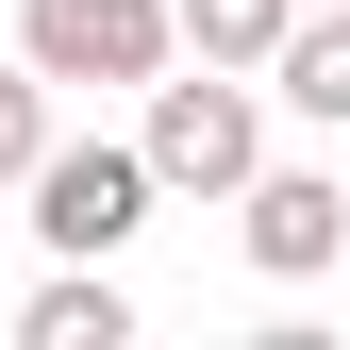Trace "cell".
Here are the masks:
<instances>
[{"mask_svg":"<svg viewBox=\"0 0 350 350\" xmlns=\"http://www.w3.org/2000/svg\"><path fill=\"white\" fill-rule=\"evenodd\" d=\"M33 150H51V83H33V67H0V184H17Z\"/></svg>","mask_w":350,"mask_h":350,"instance_id":"ba28073f","label":"cell"},{"mask_svg":"<svg viewBox=\"0 0 350 350\" xmlns=\"http://www.w3.org/2000/svg\"><path fill=\"white\" fill-rule=\"evenodd\" d=\"M17 200H33V234L67 250V267H117V250H134V217H150V150H117V134H51L17 167Z\"/></svg>","mask_w":350,"mask_h":350,"instance_id":"7a4b0ae2","label":"cell"},{"mask_svg":"<svg viewBox=\"0 0 350 350\" xmlns=\"http://www.w3.org/2000/svg\"><path fill=\"white\" fill-rule=\"evenodd\" d=\"M150 200H234L250 167H267V100H250V67H200V83H167L150 67Z\"/></svg>","mask_w":350,"mask_h":350,"instance_id":"6da1fadb","label":"cell"},{"mask_svg":"<svg viewBox=\"0 0 350 350\" xmlns=\"http://www.w3.org/2000/svg\"><path fill=\"white\" fill-rule=\"evenodd\" d=\"M284 17H300V0H167V33H184L200 67H267V51H284Z\"/></svg>","mask_w":350,"mask_h":350,"instance_id":"52a82bcc","label":"cell"},{"mask_svg":"<svg viewBox=\"0 0 350 350\" xmlns=\"http://www.w3.org/2000/svg\"><path fill=\"white\" fill-rule=\"evenodd\" d=\"M234 234H250L267 284H317L350 250V184H334V167H250V184H234Z\"/></svg>","mask_w":350,"mask_h":350,"instance_id":"277c9868","label":"cell"},{"mask_svg":"<svg viewBox=\"0 0 350 350\" xmlns=\"http://www.w3.org/2000/svg\"><path fill=\"white\" fill-rule=\"evenodd\" d=\"M17 67L33 83H150V67H184V33H167V0H17Z\"/></svg>","mask_w":350,"mask_h":350,"instance_id":"3957f363","label":"cell"},{"mask_svg":"<svg viewBox=\"0 0 350 350\" xmlns=\"http://www.w3.org/2000/svg\"><path fill=\"white\" fill-rule=\"evenodd\" d=\"M250 83H267L284 117H317V134H350V0H300V17H284V51L250 67Z\"/></svg>","mask_w":350,"mask_h":350,"instance_id":"5b68a950","label":"cell"},{"mask_svg":"<svg viewBox=\"0 0 350 350\" xmlns=\"http://www.w3.org/2000/svg\"><path fill=\"white\" fill-rule=\"evenodd\" d=\"M117 334H134L117 267H67V284H33V300H17V350H117Z\"/></svg>","mask_w":350,"mask_h":350,"instance_id":"8992f818","label":"cell"}]
</instances>
